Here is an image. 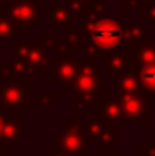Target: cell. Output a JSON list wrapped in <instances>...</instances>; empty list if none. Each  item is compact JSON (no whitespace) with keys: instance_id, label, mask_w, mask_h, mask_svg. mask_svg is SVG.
I'll return each mask as SVG.
<instances>
[{"instance_id":"obj_1","label":"cell","mask_w":155,"mask_h":156,"mask_svg":"<svg viewBox=\"0 0 155 156\" xmlns=\"http://www.w3.org/2000/svg\"><path fill=\"white\" fill-rule=\"evenodd\" d=\"M93 38L100 45H113L122 38V29L115 24H102L93 31Z\"/></svg>"},{"instance_id":"obj_2","label":"cell","mask_w":155,"mask_h":156,"mask_svg":"<svg viewBox=\"0 0 155 156\" xmlns=\"http://www.w3.org/2000/svg\"><path fill=\"white\" fill-rule=\"evenodd\" d=\"M142 78L150 83H155V67H150V69H144L142 73Z\"/></svg>"}]
</instances>
